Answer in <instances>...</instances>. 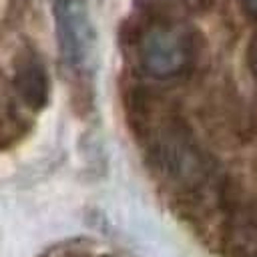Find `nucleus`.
I'll use <instances>...</instances> for the list:
<instances>
[{
  "mask_svg": "<svg viewBox=\"0 0 257 257\" xmlns=\"http://www.w3.org/2000/svg\"><path fill=\"white\" fill-rule=\"evenodd\" d=\"M60 56L76 74H86L94 56V28L86 0H52Z\"/></svg>",
  "mask_w": 257,
  "mask_h": 257,
  "instance_id": "3",
  "label": "nucleus"
},
{
  "mask_svg": "<svg viewBox=\"0 0 257 257\" xmlns=\"http://www.w3.org/2000/svg\"><path fill=\"white\" fill-rule=\"evenodd\" d=\"M243 2V8L253 16V18H257V0H241Z\"/></svg>",
  "mask_w": 257,
  "mask_h": 257,
  "instance_id": "7",
  "label": "nucleus"
},
{
  "mask_svg": "<svg viewBox=\"0 0 257 257\" xmlns=\"http://www.w3.org/2000/svg\"><path fill=\"white\" fill-rule=\"evenodd\" d=\"M141 68L155 78L183 74L195 58L193 34L175 20H151L137 38Z\"/></svg>",
  "mask_w": 257,
  "mask_h": 257,
  "instance_id": "2",
  "label": "nucleus"
},
{
  "mask_svg": "<svg viewBox=\"0 0 257 257\" xmlns=\"http://www.w3.org/2000/svg\"><path fill=\"white\" fill-rule=\"evenodd\" d=\"M181 2H185V4H193V6H197V4H201V2H205V0H181Z\"/></svg>",
  "mask_w": 257,
  "mask_h": 257,
  "instance_id": "8",
  "label": "nucleus"
},
{
  "mask_svg": "<svg viewBox=\"0 0 257 257\" xmlns=\"http://www.w3.org/2000/svg\"><path fill=\"white\" fill-rule=\"evenodd\" d=\"M225 249L229 257H257V201L241 203L231 211Z\"/></svg>",
  "mask_w": 257,
  "mask_h": 257,
  "instance_id": "5",
  "label": "nucleus"
},
{
  "mask_svg": "<svg viewBox=\"0 0 257 257\" xmlns=\"http://www.w3.org/2000/svg\"><path fill=\"white\" fill-rule=\"evenodd\" d=\"M247 64H249L253 76L257 78V34L249 42V48H247Z\"/></svg>",
  "mask_w": 257,
  "mask_h": 257,
  "instance_id": "6",
  "label": "nucleus"
},
{
  "mask_svg": "<svg viewBox=\"0 0 257 257\" xmlns=\"http://www.w3.org/2000/svg\"><path fill=\"white\" fill-rule=\"evenodd\" d=\"M147 149L153 167L177 189L197 193L207 187L213 169L179 118L169 116L153 128Z\"/></svg>",
  "mask_w": 257,
  "mask_h": 257,
  "instance_id": "1",
  "label": "nucleus"
},
{
  "mask_svg": "<svg viewBox=\"0 0 257 257\" xmlns=\"http://www.w3.org/2000/svg\"><path fill=\"white\" fill-rule=\"evenodd\" d=\"M12 84H14L16 94L22 98V102L30 106L32 110H38L46 104L50 84H48L44 62L40 60L36 52L28 50L18 58L14 66Z\"/></svg>",
  "mask_w": 257,
  "mask_h": 257,
  "instance_id": "4",
  "label": "nucleus"
}]
</instances>
